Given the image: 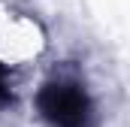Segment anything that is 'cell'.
Here are the masks:
<instances>
[{
  "label": "cell",
  "mask_w": 130,
  "mask_h": 127,
  "mask_svg": "<svg viewBox=\"0 0 130 127\" xmlns=\"http://www.w3.org/2000/svg\"><path fill=\"white\" fill-rule=\"evenodd\" d=\"M36 112L48 127H91L94 103L73 76H55L36 91Z\"/></svg>",
  "instance_id": "6da1fadb"
},
{
  "label": "cell",
  "mask_w": 130,
  "mask_h": 127,
  "mask_svg": "<svg viewBox=\"0 0 130 127\" xmlns=\"http://www.w3.org/2000/svg\"><path fill=\"white\" fill-rule=\"evenodd\" d=\"M12 103V88H9V73H6V67L0 64V109L3 106H9Z\"/></svg>",
  "instance_id": "7a4b0ae2"
}]
</instances>
